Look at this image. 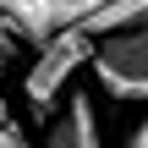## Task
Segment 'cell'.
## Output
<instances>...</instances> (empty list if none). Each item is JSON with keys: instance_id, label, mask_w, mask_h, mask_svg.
Segmentation results:
<instances>
[{"instance_id": "6da1fadb", "label": "cell", "mask_w": 148, "mask_h": 148, "mask_svg": "<svg viewBox=\"0 0 148 148\" xmlns=\"http://www.w3.org/2000/svg\"><path fill=\"white\" fill-rule=\"evenodd\" d=\"M38 49V60L27 66V110H33V121L44 126L49 121V110H55V99L66 93V82L77 77V66L93 55V33L82 27V22H66V27H55L44 44H33Z\"/></svg>"}, {"instance_id": "7a4b0ae2", "label": "cell", "mask_w": 148, "mask_h": 148, "mask_svg": "<svg viewBox=\"0 0 148 148\" xmlns=\"http://www.w3.org/2000/svg\"><path fill=\"white\" fill-rule=\"evenodd\" d=\"M93 77L110 99L121 104H148V33L143 27H121V33H99L93 38Z\"/></svg>"}, {"instance_id": "3957f363", "label": "cell", "mask_w": 148, "mask_h": 148, "mask_svg": "<svg viewBox=\"0 0 148 148\" xmlns=\"http://www.w3.org/2000/svg\"><path fill=\"white\" fill-rule=\"evenodd\" d=\"M44 148H104L99 115H93V99H88V93H71V99H66V110L49 121Z\"/></svg>"}, {"instance_id": "277c9868", "label": "cell", "mask_w": 148, "mask_h": 148, "mask_svg": "<svg viewBox=\"0 0 148 148\" xmlns=\"http://www.w3.org/2000/svg\"><path fill=\"white\" fill-rule=\"evenodd\" d=\"M0 16L16 27V38H22V44H44L55 27H66L60 0H0Z\"/></svg>"}, {"instance_id": "5b68a950", "label": "cell", "mask_w": 148, "mask_h": 148, "mask_svg": "<svg viewBox=\"0 0 148 148\" xmlns=\"http://www.w3.org/2000/svg\"><path fill=\"white\" fill-rule=\"evenodd\" d=\"M82 27L99 38V33H121V27H143L148 33V0H104L99 11L82 16Z\"/></svg>"}, {"instance_id": "8992f818", "label": "cell", "mask_w": 148, "mask_h": 148, "mask_svg": "<svg viewBox=\"0 0 148 148\" xmlns=\"http://www.w3.org/2000/svg\"><path fill=\"white\" fill-rule=\"evenodd\" d=\"M16 55H22V38H16V27H11V22L0 16V77H5V71L16 66Z\"/></svg>"}, {"instance_id": "52a82bcc", "label": "cell", "mask_w": 148, "mask_h": 148, "mask_svg": "<svg viewBox=\"0 0 148 148\" xmlns=\"http://www.w3.org/2000/svg\"><path fill=\"white\" fill-rule=\"evenodd\" d=\"M0 148H33V143H27V132H22V126H16L11 115L0 121Z\"/></svg>"}, {"instance_id": "ba28073f", "label": "cell", "mask_w": 148, "mask_h": 148, "mask_svg": "<svg viewBox=\"0 0 148 148\" xmlns=\"http://www.w3.org/2000/svg\"><path fill=\"white\" fill-rule=\"evenodd\" d=\"M121 148H148V115L132 126V132H126V143H121Z\"/></svg>"}, {"instance_id": "9c48e42d", "label": "cell", "mask_w": 148, "mask_h": 148, "mask_svg": "<svg viewBox=\"0 0 148 148\" xmlns=\"http://www.w3.org/2000/svg\"><path fill=\"white\" fill-rule=\"evenodd\" d=\"M5 115H11V110H5V99H0V121H5Z\"/></svg>"}]
</instances>
